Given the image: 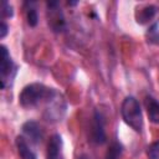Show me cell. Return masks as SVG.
Segmentation results:
<instances>
[{
	"instance_id": "cell-1",
	"label": "cell",
	"mask_w": 159,
	"mask_h": 159,
	"mask_svg": "<svg viewBox=\"0 0 159 159\" xmlns=\"http://www.w3.org/2000/svg\"><path fill=\"white\" fill-rule=\"evenodd\" d=\"M57 92L42 83H30L25 86L19 96V102L24 108L37 107L42 102H48Z\"/></svg>"
},
{
	"instance_id": "cell-2",
	"label": "cell",
	"mask_w": 159,
	"mask_h": 159,
	"mask_svg": "<svg viewBox=\"0 0 159 159\" xmlns=\"http://www.w3.org/2000/svg\"><path fill=\"white\" fill-rule=\"evenodd\" d=\"M120 114L127 125H129L134 132L140 133L143 129V116L140 104L133 96H128L123 99L120 107Z\"/></svg>"
},
{
	"instance_id": "cell-3",
	"label": "cell",
	"mask_w": 159,
	"mask_h": 159,
	"mask_svg": "<svg viewBox=\"0 0 159 159\" xmlns=\"http://www.w3.org/2000/svg\"><path fill=\"white\" fill-rule=\"evenodd\" d=\"M16 73V66L14 65L11 56L5 46L0 47V82L1 88H6L11 84Z\"/></svg>"
},
{
	"instance_id": "cell-4",
	"label": "cell",
	"mask_w": 159,
	"mask_h": 159,
	"mask_svg": "<svg viewBox=\"0 0 159 159\" xmlns=\"http://www.w3.org/2000/svg\"><path fill=\"white\" fill-rule=\"evenodd\" d=\"M47 19H48L50 27L55 32H61L65 30L66 27L65 19L60 10V4L57 1L47 2Z\"/></svg>"
},
{
	"instance_id": "cell-5",
	"label": "cell",
	"mask_w": 159,
	"mask_h": 159,
	"mask_svg": "<svg viewBox=\"0 0 159 159\" xmlns=\"http://www.w3.org/2000/svg\"><path fill=\"white\" fill-rule=\"evenodd\" d=\"M92 140L96 144H103L106 142V133H104V122L103 117L99 112H94L93 122H92Z\"/></svg>"
},
{
	"instance_id": "cell-6",
	"label": "cell",
	"mask_w": 159,
	"mask_h": 159,
	"mask_svg": "<svg viewBox=\"0 0 159 159\" xmlns=\"http://www.w3.org/2000/svg\"><path fill=\"white\" fill-rule=\"evenodd\" d=\"M22 133L34 144H39L43 138L42 128L40 127L39 123H36L34 120H29L22 125Z\"/></svg>"
},
{
	"instance_id": "cell-7",
	"label": "cell",
	"mask_w": 159,
	"mask_h": 159,
	"mask_svg": "<svg viewBox=\"0 0 159 159\" xmlns=\"http://www.w3.org/2000/svg\"><path fill=\"white\" fill-rule=\"evenodd\" d=\"M47 159H62V138L60 134H53L47 144Z\"/></svg>"
},
{
	"instance_id": "cell-8",
	"label": "cell",
	"mask_w": 159,
	"mask_h": 159,
	"mask_svg": "<svg viewBox=\"0 0 159 159\" xmlns=\"http://www.w3.org/2000/svg\"><path fill=\"white\" fill-rule=\"evenodd\" d=\"M145 107H147V113H148L149 120L152 123L159 124V102L155 98L148 96L145 98Z\"/></svg>"
},
{
	"instance_id": "cell-9",
	"label": "cell",
	"mask_w": 159,
	"mask_h": 159,
	"mask_svg": "<svg viewBox=\"0 0 159 159\" xmlns=\"http://www.w3.org/2000/svg\"><path fill=\"white\" fill-rule=\"evenodd\" d=\"M15 144H16L17 153H19L21 159H36V155L30 149V147H29V144L24 137H17L15 140Z\"/></svg>"
},
{
	"instance_id": "cell-10",
	"label": "cell",
	"mask_w": 159,
	"mask_h": 159,
	"mask_svg": "<svg viewBox=\"0 0 159 159\" xmlns=\"http://www.w3.org/2000/svg\"><path fill=\"white\" fill-rule=\"evenodd\" d=\"M155 12H157L155 6H153V5H147V6L142 7V9L137 12V21H138L139 24H145V22L150 21V20L154 17Z\"/></svg>"
},
{
	"instance_id": "cell-11",
	"label": "cell",
	"mask_w": 159,
	"mask_h": 159,
	"mask_svg": "<svg viewBox=\"0 0 159 159\" xmlns=\"http://www.w3.org/2000/svg\"><path fill=\"white\" fill-rule=\"evenodd\" d=\"M122 150H123L122 144L119 142H117V140H113L108 147V150H107V154H106V159H119V157L122 154Z\"/></svg>"
},
{
	"instance_id": "cell-12",
	"label": "cell",
	"mask_w": 159,
	"mask_h": 159,
	"mask_svg": "<svg viewBox=\"0 0 159 159\" xmlns=\"http://www.w3.org/2000/svg\"><path fill=\"white\" fill-rule=\"evenodd\" d=\"M30 6L26 9V20H27V24L30 26H36L37 22H39V16H37V11L34 6H31L32 4L31 2H27Z\"/></svg>"
},
{
	"instance_id": "cell-13",
	"label": "cell",
	"mask_w": 159,
	"mask_h": 159,
	"mask_svg": "<svg viewBox=\"0 0 159 159\" xmlns=\"http://www.w3.org/2000/svg\"><path fill=\"white\" fill-rule=\"evenodd\" d=\"M147 155L149 159H159V140L152 143L147 149Z\"/></svg>"
},
{
	"instance_id": "cell-14",
	"label": "cell",
	"mask_w": 159,
	"mask_h": 159,
	"mask_svg": "<svg viewBox=\"0 0 159 159\" xmlns=\"http://www.w3.org/2000/svg\"><path fill=\"white\" fill-rule=\"evenodd\" d=\"M1 15H2V17L12 16V6L7 1H2V4H1Z\"/></svg>"
},
{
	"instance_id": "cell-15",
	"label": "cell",
	"mask_w": 159,
	"mask_h": 159,
	"mask_svg": "<svg viewBox=\"0 0 159 159\" xmlns=\"http://www.w3.org/2000/svg\"><path fill=\"white\" fill-rule=\"evenodd\" d=\"M6 34H7V25L4 21H1V24H0V39H4L6 36Z\"/></svg>"
},
{
	"instance_id": "cell-16",
	"label": "cell",
	"mask_w": 159,
	"mask_h": 159,
	"mask_svg": "<svg viewBox=\"0 0 159 159\" xmlns=\"http://www.w3.org/2000/svg\"><path fill=\"white\" fill-rule=\"evenodd\" d=\"M78 159H88V157H87V155H81Z\"/></svg>"
}]
</instances>
